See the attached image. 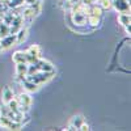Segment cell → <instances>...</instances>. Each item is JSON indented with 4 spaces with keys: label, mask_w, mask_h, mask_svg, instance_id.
I'll list each match as a JSON object with an SVG mask.
<instances>
[{
    "label": "cell",
    "mask_w": 131,
    "mask_h": 131,
    "mask_svg": "<svg viewBox=\"0 0 131 131\" xmlns=\"http://www.w3.org/2000/svg\"><path fill=\"white\" fill-rule=\"evenodd\" d=\"M67 130H70V131H75V130H78V128H76L73 125H71V123H70V125H68V127H67Z\"/></svg>",
    "instance_id": "cell-25"
},
{
    "label": "cell",
    "mask_w": 131,
    "mask_h": 131,
    "mask_svg": "<svg viewBox=\"0 0 131 131\" xmlns=\"http://www.w3.org/2000/svg\"><path fill=\"white\" fill-rule=\"evenodd\" d=\"M5 105L10 109V110H13V112H16L17 109H18V101H17V98H16V97H13L12 100H10L8 104H5Z\"/></svg>",
    "instance_id": "cell-17"
},
{
    "label": "cell",
    "mask_w": 131,
    "mask_h": 131,
    "mask_svg": "<svg viewBox=\"0 0 131 131\" xmlns=\"http://www.w3.org/2000/svg\"><path fill=\"white\" fill-rule=\"evenodd\" d=\"M84 122V117L83 115H75V117H72V119H71V125H73L76 128L79 130V127H80V125Z\"/></svg>",
    "instance_id": "cell-15"
},
{
    "label": "cell",
    "mask_w": 131,
    "mask_h": 131,
    "mask_svg": "<svg viewBox=\"0 0 131 131\" xmlns=\"http://www.w3.org/2000/svg\"><path fill=\"white\" fill-rule=\"evenodd\" d=\"M86 17H88V16H85L81 12H73V10L71 12V20H72V23L76 26H84V25H86Z\"/></svg>",
    "instance_id": "cell-2"
},
{
    "label": "cell",
    "mask_w": 131,
    "mask_h": 131,
    "mask_svg": "<svg viewBox=\"0 0 131 131\" xmlns=\"http://www.w3.org/2000/svg\"><path fill=\"white\" fill-rule=\"evenodd\" d=\"M104 10H107V9H110L112 8V0H102V2L98 4Z\"/></svg>",
    "instance_id": "cell-19"
},
{
    "label": "cell",
    "mask_w": 131,
    "mask_h": 131,
    "mask_svg": "<svg viewBox=\"0 0 131 131\" xmlns=\"http://www.w3.org/2000/svg\"><path fill=\"white\" fill-rule=\"evenodd\" d=\"M79 130H81V131H88V130H89V125H88V123H85V121H84V122L80 125Z\"/></svg>",
    "instance_id": "cell-21"
},
{
    "label": "cell",
    "mask_w": 131,
    "mask_h": 131,
    "mask_svg": "<svg viewBox=\"0 0 131 131\" xmlns=\"http://www.w3.org/2000/svg\"><path fill=\"white\" fill-rule=\"evenodd\" d=\"M125 29H126V33H127V34H130V31H131V29H130V25H126V26H125Z\"/></svg>",
    "instance_id": "cell-27"
},
{
    "label": "cell",
    "mask_w": 131,
    "mask_h": 131,
    "mask_svg": "<svg viewBox=\"0 0 131 131\" xmlns=\"http://www.w3.org/2000/svg\"><path fill=\"white\" fill-rule=\"evenodd\" d=\"M118 23L121 24L122 26L130 25L131 23V17H130V12H121L118 15Z\"/></svg>",
    "instance_id": "cell-9"
},
{
    "label": "cell",
    "mask_w": 131,
    "mask_h": 131,
    "mask_svg": "<svg viewBox=\"0 0 131 131\" xmlns=\"http://www.w3.org/2000/svg\"><path fill=\"white\" fill-rule=\"evenodd\" d=\"M28 72V63H16V75L25 76Z\"/></svg>",
    "instance_id": "cell-12"
},
{
    "label": "cell",
    "mask_w": 131,
    "mask_h": 131,
    "mask_svg": "<svg viewBox=\"0 0 131 131\" xmlns=\"http://www.w3.org/2000/svg\"><path fill=\"white\" fill-rule=\"evenodd\" d=\"M36 64L38 66V70H39V71H43V72H52V71H54V66H52L49 60L38 59V62H37Z\"/></svg>",
    "instance_id": "cell-4"
},
{
    "label": "cell",
    "mask_w": 131,
    "mask_h": 131,
    "mask_svg": "<svg viewBox=\"0 0 131 131\" xmlns=\"http://www.w3.org/2000/svg\"><path fill=\"white\" fill-rule=\"evenodd\" d=\"M15 97V92L9 88V86H5L3 89V93H2V101L3 104H8L12 98Z\"/></svg>",
    "instance_id": "cell-7"
},
{
    "label": "cell",
    "mask_w": 131,
    "mask_h": 131,
    "mask_svg": "<svg viewBox=\"0 0 131 131\" xmlns=\"http://www.w3.org/2000/svg\"><path fill=\"white\" fill-rule=\"evenodd\" d=\"M10 119L8 118V117H5V115H2L0 114V127H3V128H9V125H10Z\"/></svg>",
    "instance_id": "cell-16"
},
{
    "label": "cell",
    "mask_w": 131,
    "mask_h": 131,
    "mask_svg": "<svg viewBox=\"0 0 131 131\" xmlns=\"http://www.w3.org/2000/svg\"><path fill=\"white\" fill-rule=\"evenodd\" d=\"M7 3H9V7H20L24 3V0H8Z\"/></svg>",
    "instance_id": "cell-20"
},
{
    "label": "cell",
    "mask_w": 131,
    "mask_h": 131,
    "mask_svg": "<svg viewBox=\"0 0 131 131\" xmlns=\"http://www.w3.org/2000/svg\"><path fill=\"white\" fill-rule=\"evenodd\" d=\"M12 60L15 63H26V52H24V51H16V52H13Z\"/></svg>",
    "instance_id": "cell-10"
},
{
    "label": "cell",
    "mask_w": 131,
    "mask_h": 131,
    "mask_svg": "<svg viewBox=\"0 0 131 131\" xmlns=\"http://www.w3.org/2000/svg\"><path fill=\"white\" fill-rule=\"evenodd\" d=\"M15 36H16V43H23L28 37V29L26 28H20L16 31Z\"/></svg>",
    "instance_id": "cell-8"
},
{
    "label": "cell",
    "mask_w": 131,
    "mask_h": 131,
    "mask_svg": "<svg viewBox=\"0 0 131 131\" xmlns=\"http://www.w3.org/2000/svg\"><path fill=\"white\" fill-rule=\"evenodd\" d=\"M37 2V0H24V3H26L28 5H31L33 3H36Z\"/></svg>",
    "instance_id": "cell-24"
},
{
    "label": "cell",
    "mask_w": 131,
    "mask_h": 131,
    "mask_svg": "<svg viewBox=\"0 0 131 131\" xmlns=\"http://www.w3.org/2000/svg\"><path fill=\"white\" fill-rule=\"evenodd\" d=\"M2 49H3V47H2V46H0V50H2Z\"/></svg>",
    "instance_id": "cell-29"
},
{
    "label": "cell",
    "mask_w": 131,
    "mask_h": 131,
    "mask_svg": "<svg viewBox=\"0 0 131 131\" xmlns=\"http://www.w3.org/2000/svg\"><path fill=\"white\" fill-rule=\"evenodd\" d=\"M67 2H68L70 4H72V5H73V4H76L78 2H80V0H67Z\"/></svg>",
    "instance_id": "cell-26"
},
{
    "label": "cell",
    "mask_w": 131,
    "mask_h": 131,
    "mask_svg": "<svg viewBox=\"0 0 131 131\" xmlns=\"http://www.w3.org/2000/svg\"><path fill=\"white\" fill-rule=\"evenodd\" d=\"M63 8H64V9H71V8H72V4H70L68 2H66V4L63 5Z\"/></svg>",
    "instance_id": "cell-23"
},
{
    "label": "cell",
    "mask_w": 131,
    "mask_h": 131,
    "mask_svg": "<svg viewBox=\"0 0 131 131\" xmlns=\"http://www.w3.org/2000/svg\"><path fill=\"white\" fill-rule=\"evenodd\" d=\"M102 12H104V9L98 5V4H92L91 8H89V15H92V16L101 17V16H102Z\"/></svg>",
    "instance_id": "cell-14"
},
{
    "label": "cell",
    "mask_w": 131,
    "mask_h": 131,
    "mask_svg": "<svg viewBox=\"0 0 131 131\" xmlns=\"http://www.w3.org/2000/svg\"><path fill=\"white\" fill-rule=\"evenodd\" d=\"M8 0H0V3H7Z\"/></svg>",
    "instance_id": "cell-28"
},
{
    "label": "cell",
    "mask_w": 131,
    "mask_h": 131,
    "mask_svg": "<svg viewBox=\"0 0 131 131\" xmlns=\"http://www.w3.org/2000/svg\"><path fill=\"white\" fill-rule=\"evenodd\" d=\"M112 7L117 12H130V2L127 0H112Z\"/></svg>",
    "instance_id": "cell-1"
},
{
    "label": "cell",
    "mask_w": 131,
    "mask_h": 131,
    "mask_svg": "<svg viewBox=\"0 0 131 131\" xmlns=\"http://www.w3.org/2000/svg\"><path fill=\"white\" fill-rule=\"evenodd\" d=\"M100 21H101V17L89 15L88 17H86V25H89L92 28H97L98 25H100Z\"/></svg>",
    "instance_id": "cell-13"
},
{
    "label": "cell",
    "mask_w": 131,
    "mask_h": 131,
    "mask_svg": "<svg viewBox=\"0 0 131 131\" xmlns=\"http://www.w3.org/2000/svg\"><path fill=\"white\" fill-rule=\"evenodd\" d=\"M17 101H18L20 105L30 106L31 102H33V98H31V96H30L28 92H23V93H20V96L17 97Z\"/></svg>",
    "instance_id": "cell-5"
},
{
    "label": "cell",
    "mask_w": 131,
    "mask_h": 131,
    "mask_svg": "<svg viewBox=\"0 0 131 131\" xmlns=\"http://www.w3.org/2000/svg\"><path fill=\"white\" fill-rule=\"evenodd\" d=\"M80 3H83L85 5H92L93 4V0H80Z\"/></svg>",
    "instance_id": "cell-22"
},
{
    "label": "cell",
    "mask_w": 131,
    "mask_h": 131,
    "mask_svg": "<svg viewBox=\"0 0 131 131\" xmlns=\"http://www.w3.org/2000/svg\"><path fill=\"white\" fill-rule=\"evenodd\" d=\"M21 84H23V88L25 89V92H28V93H34V92H37L38 88H39L38 84L33 83V81H30V80H25V81H23Z\"/></svg>",
    "instance_id": "cell-6"
},
{
    "label": "cell",
    "mask_w": 131,
    "mask_h": 131,
    "mask_svg": "<svg viewBox=\"0 0 131 131\" xmlns=\"http://www.w3.org/2000/svg\"><path fill=\"white\" fill-rule=\"evenodd\" d=\"M9 34V25L8 24H0V37H5Z\"/></svg>",
    "instance_id": "cell-18"
},
{
    "label": "cell",
    "mask_w": 131,
    "mask_h": 131,
    "mask_svg": "<svg viewBox=\"0 0 131 131\" xmlns=\"http://www.w3.org/2000/svg\"><path fill=\"white\" fill-rule=\"evenodd\" d=\"M26 54H29V55H30V57H33V58L39 59V58H41V49H39V46H38V45H31V46L28 49Z\"/></svg>",
    "instance_id": "cell-11"
},
{
    "label": "cell",
    "mask_w": 131,
    "mask_h": 131,
    "mask_svg": "<svg viewBox=\"0 0 131 131\" xmlns=\"http://www.w3.org/2000/svg\"><path fill=\"white\" fill-rule=\"evenodd\" d=\"M15 43H16V36L15 34H8L5 37H2V39H0V46L3 49H8L12 45H15Z\"/></svg>",
    "instance_id": "cell-3"
}]
</instances>
